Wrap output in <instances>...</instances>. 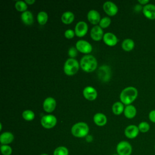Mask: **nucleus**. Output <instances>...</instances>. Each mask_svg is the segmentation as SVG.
<instances>
[{"label": "nucleus", "instance_id": "nucleus-1", "mask_svg": "<svg viewBox=\"0 0 155 155\" xmlns=\"http://www.w3.org/2000/svg\"><path fill=\"white\" fill-rule=\"evenodd\" d=\"M138 96V91L134 87H128L125 88L120 94L121 102L128 105L134 102Z\"/></svg>", "mask_w": 155, "mask_h": 155}, {"label": "nucleus", "instance_id": "nucleus-2", "mask_svg": "<svg viewBox=\"0 0 155 155\" xmlns=\"http://www.w3.org/2000/svg\"><path fill=\"white\" fill-rule=\"evenodd\" d=\"M81 68L86 72L93 71L97 68V63L96 59L91 54L84 56L80 61Z\"/></svg>", "mask_w": 155, "mask_h": 155}, {"label": "nucleus", "instance_id": "nucleus-3", "mask_svg": "<svg viewBox=\"0 0 155 155\" xmlns=\"http://www.w3.org/2000/svg\"><path fill=\"white\" fill-rule=\"evenodd\" d=\"M89 127L88 125L83 122L75 124L71 129V134L76 137H84L88 135Z\"/></svg>", "mask_w": 155, "mask_h": 155}, {"label": "nucleus", "instance_id": "nucleus-4", "mask_svg": "<svg viewBox=\"0 0 155 155\" xmlns=\"http://www.w3.org/2000/svg\"><path fill=\"white\" fill-rule=\"evenodd\" d=\"M79 65L77 60L73 58L68 59L64 65V71L68 76L76 74L79 70Z\"/></svg>", "mask_w": 155, "mask_h": 155}, {"label": "nucleus", "instance_id": "nucleus-5", "mask_svg": "<svg viewBox=\"0 0 155 155\" xmlns=\"http://www.w3.org/2000/svg\"><path fill=\"white\" fill-rule=\"evenodd\" d=\"M132 150L131 145L125 140L120 141L116 147V151L119 155H131Z\"/></svg>", "mask_w": 155, "mask_h": 155}, {"label": "nucleus", "instance_id": "nucleus-6", "mask_svg": "<svg viewBox=\"0 0 155 155\" xmlns=\"http://www.w3.org/2000/svg\"><path fill=\"white\" fill-rule=\"evenodd\" d=\"M57 122V119L54 115L47 114L43 116L41 120V124L45 128L50 129L54 127Z\"/></svg>", "mask_w": 155, "mask_h": 155}, {"label": "nucleus", "instance_id": "nucleus-7", "mask_svg": "<svg viewBox=\"0 0 155 155\" xmlns=\"http://www.w3.org/2000/svg\"><path fill=\"white\" fill-rule=\"evenodd\" d=\"M111 71L110 68L107 65H102L97 70V76L99 78L104 81L107 82L110 78Z\"/></svg>", "mask_w": 155, "mask_h": 155}, {"label": "nucleus", "instance_id": "nucleus-8", "mask_svg": "<svg viewBox=\"0 0 155 155\" xmlns=\"http://www.w3.org/2000/svg\"><path fill=\"white\" fill-rule=\"evenodd\" d=\"M142 13L145 18L150 20L155 19V5L148 4L143 6Z\"/></svg>", "mask_w": 155, "mask_h": 155}, {"label": "nucleus", "instance_id": "nucleus-9", "mask_svg": "<svg viewBox=\"0 0 155 155\" xmlns=\"http://www.w3.org/2000/svg\"><path fill=\"white\" fill-rule=\"evenodd\" d=\"M76 48L83 53H89L92 50L91 45L85 40H79L76 44Z\"/></svg>", "mask_w": 155, "mask_h": 155}, {"label": "nucleus", "instance_id": "nucleus-10", "mask_svg": "<svg viewBox=\"0 0 155 155\" xmlns=\"http://www.w3.org/2000/svg\"><path fill=\"white\" fill-rule=\"evenodd\" d=\"M88 31V25L84 21L78 22L74 28L75 35L78 37H82L87 33Z\"/></svg>", "mask_w": 155, "mask_h": 155}, {"label": "nucleus", "instance_id": "nucleus-11", "mask_svg": "<svg viewBox=\"0 0 155 155\" xmlns=\"http://www.w3.org/2000/svg\"><path fill=\"white\" fill-rule=\"evenodd\" d=\"M139 132L137 126L135 125H130L125 129L124 134L127 138L131 139L136 138L138 136Z\"/></svg>", "mask_w": 155, "mask_h": 155}, {"label": "nucleus", "instance_id": "nucleus-12", "mask_svg": "<svg viewBox=\"0 0 155 155\" xmlns=\"http://www.w3.org/2000/svg\"><path fill=\"white\" fill-rule=\"evenodd\" d=\"M103 8L105 12L110 16L115 15L118 11L117 5L111 1H106L103 5Z\"/></svg>", "mask_w": 155, "mask_h": 155}, {"label": "nucleus", "instance_id": "nucleus-13", "mask_svg": "<svg viewBox=\"0 0 155 155\" xmlns=\"http://www.w3.org/2000/svg\"><path fill=\"white\" fill-rule=\"evenodd\" d=\"M83 95L85 99L89 101L94 100L97 96V91L94 88L91 86H87L83 90Z\"/></svg>", "mask_w": 155, "mask_h": 155}, {"label": "nucleus", "instance_id": "nucleus-14", "mask_svg": "<svg viewBox=\"0 0 155 155\" xmlns=\"http://www.w3.org/2000/svg\"><path fill=\"white\" fill-rule=\"evenodd\" d=\"M56 105V102L55 99L51 97H48L44 101L43 108L46 112L51 113L55 109Z\"/></svg>", "mask_w": 155, "mask_h": 155}, {"label": "nucleus", "instance_id": "nucleus-15", "mask_svg": "<svg viewBox=\"0 0 155 155\" xmlns=\"http://www.w3.org/2000/svg\"><path fill=\"white\" fill-rule=\"evenodd\" d=\"M90 36L94 41H100L104 36V32L99 25L94 26L90 31Z\"/></svg>", "mask_w": 155, "mask_h": 155}, {"label": "nucleus", "instance_id": "nucleus-16", "mask_svg": "<svg viewBox=\"0 0 155 155\" xmlns=\"http://www.w3.org/2000/svg\"><path fill=\"white\" fill-rule=\"evenodd\" d=\"M103 39L104 42L109 46H114L118 42V39L116 36L110 32L105 33L103 36Z\"/></svg>", "mask_w": 155, "mask_h": 155}, {"label": "nucleus", "instance_id": "nucleus-17", "mask_svg": "<svg viewBox=\"0 0 155 155\" xmlns=\"http://www.w3.org/2000/svg\"><path fill=\"white\" fill-rule=\"evenodd\" d=\"M87 18L92 24H97L101 21L100 14L95 10H90L87 14Z\"/></svg>", "mask_w": 155, "mask_h": 155}, {"label": "nucleus", "instance_id": "nucleus-18", "mask_svg": "<svg viewBox=\"0 0 155 155\" xmlns=\"http://www.w3.org/2000/svg\"><path fill=\"white\" fill-rule=\"evenodd\" d=\"M124 113L125 116L128 119H133L134 118L137 113V110L136 107L133 105H127L124 111Z\"/></svg>", "mask_w": 155, "mask_h": 155}, {"label": "nucleus", "instance_id": "nucleus-19", "mask_svg": "<svg viewBox=\"0 0 155 155\" xmlns=\"http://www.w3.org/2000/svg\"><path fill=\"white\" fill-rule=\"evenodd\" d=\"M13 134L10 132H4L0 136V142L2 145H8L13 142Z\"/></svg>", "mask_w": 155, "mask_h": 155}, {"label": "nucleus", "instance_id": "nucleus-20", "mask_svg": "<svg viewBox=\"0 0 155 155\" xmlns=\"http://www.w3.org/2000/svg\"><path fill=\"white\" fill-rule=\"evenodd\" d=\"M93 120L94 123L98 126H104L107 124V119L105 114L101 113H97L94 114L93 117Z\"/></svg>", "mask_w": 155, "mask_h": 155}, {"label": "nucleus", "instance_id": "nucleus-21", "mask_svg": "<svg viewBox=\"0 0 155 155\" xmlns=\"http://www.w3.org/2000/svg\"><path fill=\"white\" fill-rule=\"evenodd\" d=\"M21 19L26 25H31L33 22V16L31 12L26 10L21 14Z\"/></svg>", "mask_w": 155, "mask_h": 155}, {"label": "nucleus", "instance_id": "nucleus-22", "mask_svg": "<svg viewBox=\"0 0 155 155\" xmlns=\"http://www.w3.org/2000/svg\"><path fill=\"white\" fill-rule=\"evenodd\" d=\"M74 19V15L71 12H65L61 16V21L65 24H69L71 23Z\"/></svg>", "mask_w": 155, "mask_h": 155}, {"label": "nucleus", "instance_id": "nucleus-23", "mask_svg": "<svg viewBox=\"0 0 155 155\" xmlns=\"http://www.w3.org/2000/svg\"><path fill=\"white\" fill-rule=\"evenodd\" d=\"M134 47V42L133 40L130 38L125 39L122 43V48L126 51H130L132 50Z\"/></svg>", "mask_w": 155, "mask_h": 155}, {"label": "nucleus", "instance_id": "nucleus-24", "mask_svg": "<svg viewBox=\"0 0 155 155\" xmlns=\"http://www.w3.org/2000/svg\"><path fill=\"white\" fill-rule=\"evenodd\" d=\"M124 104L120 102H116L112 106L113 112L116 115L120 114L124 111Z\"/></svg>", "mask_w": 155, "mask_h": 155}, {"label": "nucleus", "instance_id": "nucleus-25", "mask_svg": "<svg viewBox=\"0 0 155 155\" xmlns=\"http://www.w3.org/2000/svg\"><path fill=\"white\" fill-rule=\"evenodd\" d=\"M38 22L41 25H44L48 20V15L45 12L41 11L38 13L37 15Z\"/></svg>", "mask_w": 155, "mask_h": 155}, {"label": "nucleus", "instance_id": "nucleus-26", "mask_svg": "<svg viewBox=\"0 0 155 155\" xmlns=\"http://www.w3.org/2000/svg\"><path fill=\"white\" fill-rule=\"evenodd\" d=\"M137 127H138L139 131L141 133H145L148 132L150 129V124L147 122H145V121H142V122H140Z\"/></svg>", "mask_w": 155, "mask_h": 155}, {"label": "nucleus", "instance_id": "nucleus-27", "mask_svg": "<svg viewBox=\"0 0 155 155\" xmlns=\"http://www.w3.org/2000/svg\"><path fill=\"white\" fill-rule=\"evenodd\" d=\"M22 117L28 121H30L32 120L34 118H35V113L33 111L30 110H25L22 112Z\"/></svg>", "mask_w": 155, "mask_h": 155}, {"label": "nucleus", "instance_id": "nucleus-28", "mask_svg": "<svg viewBox=\"0 0 155 155\" xmlns=\"http://www.w3.org/2000/svg\"><path fill=\"white\" fill-rule=\"evenodd\" d=\"M15 8L18 11L25 12L27 8V5L25 1H18L15 3Z\"/></svg>", "mask_w": 155, "mask_h": 155}, {"label": "nucleus", "instance_id": "nucleus-29", "mask_svg": "<svg viewBox=\"0 0 155 155\" xmlns=\"http://www.w3.org/2000/svg\"><path fill=\"white\" fill-rule=\"evenodd\" d=\"M53 155H68V150L65 147H58L54 150Z\"/></svg>", "mask_w": 155, "mask_h": 155}, {"label": "nucleus", "instance_id": "nucleus-30", "mask_svg": "<svg viewBox=\"0 0 155 155\" xmlns=\"http://www.w3.org/2000/svg\"><path fill=\"white\" fill-rule=\"evenodd\" d=\"M1 151L3 155H10L12 153V149L8 145H2L1 146Z\"/></svg>", "mask_w": 155, "mask_h": 155}, {"label": "nucleus", "instance_id": "nucleus-31", "mask_svg": "<svg viewBox=\"0 0 155 155\" xmlns=\"http://www.w3.org/2000/svg\"><path fill=\"white\" fill-rule=\"evenodd\" d=\"M111 23V19L108 17H104L102 18L99 22V26L101 28H106L110 25Z\"/></svg>", "mask_w": 155, "mask_h": 155}, {"label": "nucleus", "instance_id": "nucleus-32", "mask_svg": "<svg viewBox=\"0 0 155 155\" xmlns=\"http://www.w3.org/2000/svg\"><path fill=\"white\" fill-rule=\"evenodd\" d=\"M75 35V32L71 29H68L67 30H65V33H64V35L67 38V39H71L74 37Z\"/></svg>", "mask_w": 155, "mask_h": 155}, {"label": "nucleus", "instance_id": "nucleus-33", "mask_svg": "<svg viewBox=\"0 0 155 155\" xmlns=\"http://www.w3.org/2000/svg\"><path fill=\"white\" fill-rule=\"evenodd\" d=\"M77 49L76 48H74V47H71L70 48V49L68 50V55L71 58H74L76 56H77Z\"/></svg>", "mask_w": 155, "mask_h": 155}, {"label": "nucleus", "instance_id": "nucleus-34", "mask_svg": "<svg viewBox=\"0 0 155 155\" xmlns=\"http://www.w3.org/2000/svg\"><path fill=\"white\" fill-rule=\"evenodd\" d=\"M148 118L151 122L155 124V110H152L150 111L148 114Z\"/></svg>", "mask_w": 155, "mask_h": 155}, {"label": "nucleus", "instance_id": "nucleus-35", "mask_svg": "<svg viewBox=\"0 0 155 155\" xmlns=\"http://www.w3.org/2000/svg\"><path fill=\"white\" fill-rule=\"evenodd\" d=\"M137 2L140 5H143V6L149 4V1L148 0H138Z\"/></svg>", "mask_w": 155, "mask_h": 155}, {"label": "nucleus", "instance_id": "nucleus-36", "mask_svg": "<svg viewBox=\"0 0 155 155\" xmlns=\"http://www.w3.org/2000/svg\"><path fill=\"white\" fill-rule=\"evenodd\" d=\"M142 8H143V7H142V5H140V4H137V5L135 6V10H136V11H137V12H139V11L141 10H142Z\"/></svg>", "mask_w": 155, "mask_h": 155}, {"label": "nucleus", "instance_id": "nucleus-37", "mask_svg": "<svg viewBox=\"0 0 155 155\" xmlns=\"http://www.w3.org/2000/svg\"><path fill=\"white\" fill-rule=\"evenodd\" d=\"M93 140V137L90 135H87L86 137V140L87 142H91Z\"/></svg>", "mask_w": 155, "mask_h": 155}, {"label": "nucleus", "instance_id": "nucleus-38", "mask_svg": "<svg viewBox=\"0 0 155 155\" xmlns=\"http://www.w3.org/2000/svg\"><path fill=\"white\" fill-rule=\"evenodd\" d=\"M25 2L28 4H32L35 2V0H25Z\"/></svg>", "mask_w": 155, "mask_h": 155}, {"label": "nucleus", "instance_id": "nucleus-39", "mask_svg": "<svg viewBox=\"0 0 155 155\" xmlns=\"http://www.w3.org/2000/svg\"><path fill=\"white\" fill-rule=\"evenodd\" d=\"M40 155H48L47 154H45V153H44V154H40Z\"/></svg>", "mask_w": 155, "mask_h": 155}, {"label": "nucleus", "instance_id": "nucleus-40", "mask_svg": "<svg viewBox=\"0 0 155 155\" xmlns=\"http://www.w3.org/2000/svg\"><path fill=\"white\" fill-rule=\"evenodd\" d=\"M113 155H119V154H113Z\"/></svg>", "mask_w": 155, "mask_h": 155}, {"label": "nucleus", "instance_id": "nucleus-41", "mask_svg": "<svg viewBox=\"0 0 155 155\" xmlns=\"http://www.w3.org/2000/svg\"><path fill=\"white\" fill-rule=\"evenodd\" d=\"M154 150H155V144H154Z\"/></svg>", "mask_w": 155, "mask_h": 155}]
</instances>
